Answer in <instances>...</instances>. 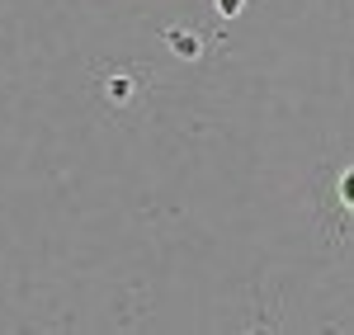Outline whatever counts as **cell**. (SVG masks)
Here are the masks:
<instances>
[{"instance_id": "cell-1", "label": "cell", "mask_w": 354, "mask_h": 335, "mask_svg": "<svg viewBox=\"0 0 354 335\" xmlns=\"http://www.w3.org/2000/svg\"><path fill=\"white\" fill-rule=\"evenodd\" d=\"M218 10H236V0H218Z\"/></svg>"}]
</instances>
